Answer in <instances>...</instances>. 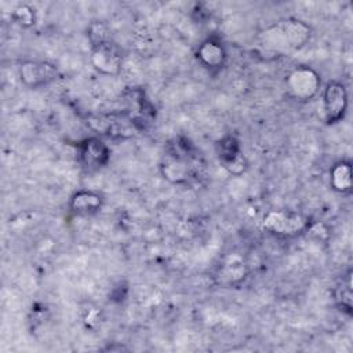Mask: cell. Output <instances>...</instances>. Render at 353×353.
I'll use <instances>...</instances> for the list:
<instances>
[{
    "label": "cell",
    "instance_id": "cell-1",
    "mask_svg": "<svg viewBox=\"0 0 353 353\" xmlns=\"http://www.w3.org/2000/svg\"><path fill=\"white\" fill-rule=\"evenodd\" d=\"M279 26L284 34L280 33L277 26H274L265 34V37L269 40L268 46L270 47L276 46L277 48L280 47L295 48L302 46V43H305L309 37V29L298 21H285L279 23Z\"/></svg>",
    "mask_w": 353,
    "mask_h": 353
},
{
    "label": "cell",
    "instance_id": "cell-2",
    "mask_svg": "<svg viewBox=\"0 0 353 353\" xmlns=\"http://www.w3.org/2000/svg\"><path fill=\"white\" fill-rule=\"evenodd\" d=\"M194 167L193 156L189 153V150L182 148L181 143H176V148L165 154L163 172L174 182H183L192 175Z\"/></svg>",
    "mask_w": 353,
    "mask_h": 353
},
{
    "label": "cell",
    "instance_id": "cell-3",
    "mask_svg": "<svg viewBox=\"0 0 353 353\" xmlns=\"http://www.w3.org/2000/svg\"><path fill=\"white\" fill-rule=\"evenodd\" d=\"M306 226V219L295 212L273 211L269 212L263 219V228L277 234H295L303 230Z\"/></svg>",
    "mask_w": 353,
    "mask_h": 353
},
{
    "label": "cell",
    "instance_id": "cell-4",
    "mask_svg": "<svg viewBox=\"0 0 353 353\" xmlns=\"http://www.w3.org/2000/svg\"><path fill=\"white\" fill-rule=\"evenodd\" d=\"M320 85L319 76L307 68L295 69L287 79L288 91L299 99H307L313 97Z\"/></svg>",
    "mask_w": 353,
    "mask_h": 353
},
{
    "label": "cell",
    "instance_id": "cell-5",
    "mask_svg": "<svg viewBox=\"0 0 353 353\" xmlns=\"http://www.w3.org/2000/svg\"><path fill=\"white\" fill-rule=\"evenodd\" d=\"M347 105L346 90L341 83L331 81L324 91V110L328 123H335L343 117Z\"/></svg>",
    "mask_w": 353,
    "mask_h": 353
},
{
    "label": "cell",
    "instance_id": "cell-6",
    "mask_svg": "<svg viewBox=\"0 0 353 353\" xmlns=\"http://www.w3.org/2000/svg\"><path fill=\"white\" fill-rule=\"evenodd\" d=\"M55 76V68L46 62H26L21 69V79L30 87L43 85L54 80Z\"/></svg>",
    "mask_w": 353,
    "mask_h": 353
},
{
    "label": "cell",
    "instance_id": "cell-7",
    "mask_svg": "<svg viewBox=\"0 0 353 353\" xmlns=\"http://www.w3.org/2000/svg\"><path fill=\"white\" fill-rule=\"evenodd\" d=\"M92 63L98 70L103 73H116L121 63V55L117 48L110 41H108L95 47L92 54Z\"/></svg>",
    "mask_w": 353,
    "mask_h": 353
},
{
    "label": "cell",
    "instance_id": "cell-8",
    "mask_svg": "<svg viewBox=\"0 0 353 353\" xmlns=\"http://www.w3.org/2000/svg\"><path fill=\"white\" fill-rule=\"evenodd\" d=\"M80 156L85 165L88 167H99L108 161L109 152L108 148L99 139L91 138L81 143Z\"/></svg>",
    "mask_w": 353,
    "mask_h": 353
},
{
    "label": "cell",
    "instance_id": "cell-9",
    "mask_svg": "<svg viewBox=\"0 0 353 353\" xmlns=\"http://www.w3.org/2000/svg\"><path fill=\"white\" fill-rule=\"evenodd\" d=\"M88 123L95 131H99L101 134L109 137H125L131 134L128 124L114 116H98L91 119Z\"/></svg>",
    "mask_w": 353,
    "mask_h": 353
},
{
    "label": "cell",
    "instance_id": "cell-10",
    "mask_svg": "<svg viewBox=\"0 0 353 353\" xmlns=\"http://www.w3.org/2000/svg\"><path fill=\"white\" fill-rule=\"evenodd\" d=\"M197 58L207 68H219L223 63L225 51L219 43L214 40H207L199 47Z\"/></svg>",
    "mask_w": 353,
    "mask_h": 353
},
{
    "label": "cell",
    "instance_id": "cell-11",
    "mask_svg": "<svg viewBox=\"0 0 353 353\" xmlns=\"http://www.w3.org/2000/svg\"><path fill=\"white\" fill-rule=\"evenodd\" d=\"M331 183L332 188L338 192L346 193L352 189V174L349 163H338L331 170Z\"/></svg>",
    "mask_w": 353,
    "mask_h": 353
},
{
    "label": "cell",
    "instance_id": "cell-12",
    "mask_svg": "<svg viewBox=\"0 0 353 353\" xmlns=\"http://www.w3.org/2000/svg\"><path fill=\"white\" fill-rule=\"evenodd\" d=\"M101 207V197L91 192H79L72 199V208L77 212H91Z\"/></svg>",
    "mask_w": 353,
    "mask_h": 353
},
{
    "label": "cell",
    "instance_id": "cell-13",
    "mask_svg": "<svg viewBox=\"0 0 353 353\" xmlns=\"http://www.w3.org/2000/svg\"><path fill=\"white\" fill-rule=\"evenodd\" d=\"M352 272L349 270L345 277H342V281L335 288V299L339 303V306L350 313L352 310Z\"/></svg>",
    "mask_w": 353,
    "mask_h": 353
},
{
    "label": "cell",
    "instance_id": "cell-14",
    "mask_svg": "<svg viewBox=\"0 0 353 353\" xmlns=\"http://www.w3.org/2000/svg\"><path fill=\"white\" fill-rule=\"evenodd\" d=\"M221 157L229 170H232V167L241 165V159L239 154V145L233 138H226L222 141Z\"/></svg>",
    "mask_w": 353,
    "mask_h": 353
},
{
    "label": "cell",
    "instance_id": "cell-15",
    "mask_svg": "<svg viewBox=\"0 0 353 353\" xmlns=\"http://www.w3.org/2000/svg\"><path fill=\"white\" fill-rule=\"evenodd\" d=\"M90 39L91 41L94 43V46H101L103 43H108L109 41V34L106 33V29L102 23H92L91 28H90Z\"/></svg>",
    "mask_w": 353,
    "mask_h": 353
}]
</instances>
